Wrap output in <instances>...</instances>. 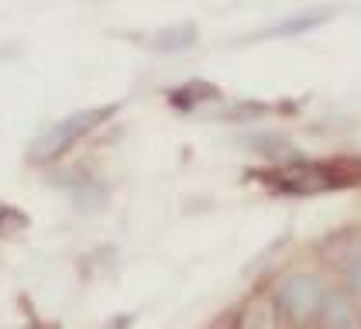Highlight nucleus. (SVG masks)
I'll list each match as a JSON object with an SVG mask.
<instances>
[{
    "label": "nucleus",
    "mask_w": 361,
    "mask_h": 329,
    "mask_svg": "<svg viewBox=\"0 0 361 329\" xmlns=\"http://www.w3.org/2000/svg\"><path fill=\"white\" fill-rule=\"evenodd\" d=\"M317 319L324 329H351V302L344 292H324Z\"/></svg>",
    "instance_id": "obj_4"
},
{
    "label": "nucleus",
    "mask_w": 361,
    "mask_h": 329,
    "mask_svg": "<svg viewBox=\"0 0 361 329\" xmlns=\"http://www.w3.org/2000/svg\"><path fill=\"white\" fill-rule=\"evenodd\" d=\"M320 299H324V285L317 281V274L296 271L279 288V312L289 323H310L320 309Z\"/></svg>",
    "instance_id": "obj_2"
},
{
    "label": "nucleus",
    "mask_w": 361,
    "mask_h": 329,
    "mask_svg": "<svg viewBox=\"0 0 361 329\" xmlns=\"http://www.w3.org/2000/svg\"><path fill=\"white\" fill-rule=\"evenodd\" d=\"M245 144H248L251 151H258V155L272 158L276 164H289V158L296 155V148H293L282 134H248Z\"/></svg>",
    "instance_id": "obj_6"
},
{
    "label": "nucleus",
    "mask_w": 361,
    "mask_h": 329,
    "mask_svg": "<svg viewBox=\"0 0 361 329\" xmlns=\"http://www.w3.org/2000/svg\"><path fill=\"white\" fill-rule=\"evenodd\" d=\"M148 45H152L155 52H162V55L183 52V49L196 45V25H193V21H186V25L162 27L159 34H152V41H148Z\"/></svg>",
    "instance_id": "obj_5"
},
{
    "label": "nucleus",
    "mask_w": 361,
    "mask_h": 329,
    "mask_svg": "<svg viewBox=\"0 0 361 329\" xmlns=\"http://www.w3.org/2000/svg\"><path fill=\"white\" fill-rule=\"evenodd\" d=\"M114 110L117 107L111 103V107H86V110L69 113V117H62L59 124H52L45 134L31 144L28 158L31 162H52V158H62L80 137H86L90 131H97L104 120H111Z\"/></svg>",
    "instance_id": "obj_1"
},
{
    "label": "nucleus",
    "mask_w": 361,
    "mask_h": 329,
    "mask_svg": "<svg viewBox=\"0 0 361 329\" xmlns=\"http://www.w3.org/2000/svg\"><path fill=\"white\" fill-rule=\"evenodd\" d=\"M203 96H217V89H214V86H207V82L193 79L186 89H176V93H172V103H176L179 110H193L196 100H203Z\"/></svg>",
    "instance_id": "obj_7"
},
{
    "label": "nucleus",
    "mask_w": 361,
    "mask_h": 329,
    "mask_svg": "<svg viewBox=\"0 0 361 329\" xmlns=\"http://www.w3.org/2000/svg\"><path fill=\"white\" fill-rule=\"evenodd\" d=\"M334 18H337V7H306V11H296V14L276 21L272 27H265L258 38H262V41H272V38H300L306 31L324 27L327 21H334Z\"/></svg>",
    "instance_id": "obj_3"
},
{
    "label": "nucleus",
    "mask_w": 361,
    "mask_h": 329,
    "mask_svg": "<svg viewBox=\"0 0 361 329\" xmlns=\"http://www.w3.org/2000/svg\"><path fill=\"white\" fill-rule=\"evenodd\" d=\"M124 326H128V319H114V323H111L107 329H124Z\"/></svg>",
    "instance_id": "obj_9"
},
{
    "label": "nucleus",
    "mask_w": 361,
    "mask_h": 329,
    "mask_svg": "<svg viewBox=\"0 0 361 329\" xmlns=\"http://www.w3.org/2000/svg\"><path fill=\"white\" fill-rule=\"evenodd\" d=\"M348 285L361 295V250L351 257V264H348Z\"/></svg>",
    "instance_id": "obj_8"
}]
</instances>
